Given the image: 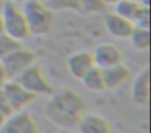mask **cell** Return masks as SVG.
<instances>
[{
	"label": "cell",
	"instance_id": "obj_1",
	"mask_svg": "<svg viewBox=\"0 0 151 133\" xmlns=\"http://www.w3.org/2000/svg\"><path fill=\"white\" fill-rule=\"evenodd\" d=\"M85 108L84 100L77 92L65 89L51 96L46 105V116L57 128L73 130L84 116Z\"/></svg>",
	"mask_w": 151,
	"mask_h": 133
},
{
	"label": "cell",
	"instance_id": "obj_2",
	"mask_svg": "<svg viewBox=\"0 0 151 133\" xmlns=\"http://www.w3.org/2000/svg\"><path fill=\"white\" fill-rule=\"evenodd\" d=\"M30 34L44 36L53 29L55 24V12L42 0H26L22 3Z\"/></svg>",
	"mask_w": 151,
	"mask_h": 133
},
{
	"label": "cell",
	"instance_id": "obj_3",
	"mask_svg": "<svg viewBox=\"0 0 151 133\" xmlns=\"http://www.w3.org/2000/svg\"><path fill=\"white\" fill-rule=\"evenodd\" d=\"M3 22V32L21 43L30 36L25 15L19 3L7 0L0 11Z\"/></svg>",
	"mask_w": 151,
	"mask_h": 133
},
{
	"label": "cell",
	"instance_id": "obj_4",
	"mask_svg": "<svg viewBox=\"0 0 151 133\" xmlns=\"http://www.w3.org/2000/svg\"><path fill=\"white\" fill-rule=\"evenodd\" d=\"M9 80H15L27 69L35 65L36 54L30 49L19 46L1 60Z\"/></svg>",
	"mask_w": 151,
	"mask_h": 133
},
{
	"label": "cell",
	"instance_id": "obj_5",
	"mask_svg": "<svg viewBox=\"0 0 151 133\" xmlns=\"http://www.w3.org/2000/svg\"><path fill=\"white\" fill-rule=\"evenodd\" d=\"M22 86L34 96L52 95L53 87L44 71L37 65H33L15 79Z\"/></svg>",
	"mask_w": 151,
	"mask_h": 133
},
{
	"label": "cell",
	"instance_id": "obj_6",
	"mask_svg": "<svg viewBox=\"0 0 151 133\" xmlns=\"http://www.w3.org/2000/svg\"><path fill=\"white\" fill-rule=\"evenodd\" d=\"M0 133H38V128L33 116L23 110L6 116L0 126Z\"/></svg>",
	"mask_w": 151,
	"mask_h": 133
},
{
	"label": "cell",
	"instance_id": "obj_7",
	"mask_svg": "<svg viewBox=\"0 0 151 133\" xmlns=\"http://www.w3.org/2000/svg\"><path fill=\"white\" fill-rule=\"evenodd\" d=\"M93 63L96 68L104 70L112 65L123 63V51L113 43H101L91 52Z\"/></svg>",
	"mask_w": 151,
	"mask_h": 133
},
{
	"label": "cell",
	"instance_id": "obj_8",
	"mask_svg": "<svg viewBox=\"0 0 151 133\" xmlns=\"http://www.w3.org/2000/svg\"><path fill=\"white\" fill-rule=\"evenodd\" d=\"M2 89L9 99L14 112L25 110L36 99V96L28 92L16 80H9Z\"/></svg>",
	"mask_w": 151,
	"mask_h": 133
},
{
	"label": "cell",
	"instance_id": "obj_9",
	"mask_svg": "<svg viewBox=\"0 0 151 133\" xmlns=\"http://www.w3.org/2000/svg\"><path fill=\"white\" fill-rule=\"evenodd\" d=\"M93 67L95 65L92 54L87 51H78L73 53L66 60V69L69 75L77 80H81Z\"/></svg>",
	"mask_w": 151,
	"mask_h": 133
},
{
	"label": "cell",
	"instance_id": "obj_10",
	"mask_svg": "<svg viewBox=\"0 0 151 133\" xmlns=\"http://www.w3.org/2000/svg\"><path fill=\"white\" fill-rule=\"evenodd\" d=\"M101 72H103L105 89L108 91H114L123 86L132 76V71L129 67L124 63L104 69L101 70Z\"/></svg>",
	"mask_w": 151,
	"mask_h": 133
},
{
	"label": "cell",
	"instance_id": "obj_11",
	"mask_svg": "<svg viewBox=\"0 0 151 133\" xmlns=\"http://www.w3.org/2000/svg\"><path fill=\"white\" fill-rule=\"evenodd\" d=\"M105 27L112 36L125 40L129 39L132 30L134 29V24L118 14L111 13L105 17Z\"/></svg>",
	"mask_w": 151,
	"mask_h": 133
},
{
	"label": "cell",
	"instance_id": "obj_12",
	"mask_svg": "<svg viewBox=\"0 0 151 133\" xmlns=\"http://www.w3.org/2000/svg\"><path fill=\"white\" fill-rule=\"evenodd\" d=\"M132 101L138 105H146L150 98V73L149 69H143L136 76L130 89Z\"/></svg>",
	"mask_w": 151,
	"mask_h": 133
},
{
	"label": "cell",
	"instance_id": "obj_13",
	"mask_svg": "<svg viewBox=\"0 0 151 133\" xmlns=\"http://www.w3.org/2000/svg\"><path fill=\"white\" fill-rule=\"evenodd\" d=\"M77 129L79 133H114L107 118L96 113H85Z\"/></svg>",
	"mask_w": 151,
	"mask_h": 133
},
{
	"label": "cell",
	"instance_id": "obj_14",
	"mask_svg": "<svg viewBox=\"0 0 151 133\" xmlns=\"http://www.w3.org/2000/svg\"><path fill=\"white\" fill-rule=\"evenodd\" d=\"M114 5H115V12L114 13L129 20L134 24L136 23L138 18L143 13V11L145 9H148V7H142L139 2L129 1V0H119Z\"/></svg>",
	"mask_w": 151,
	"mask_h": 133
},
{
	"label": "cell",
	"instance_id": "obj_15",
	"mask_svg": "<svg viewBox=\"0 0 151 133\" xmlns=\"http://www.w3.org/2000/svg\"><path fill=\"white\" fill-rule=\"evenodd\" d=\"M80 81L88 91L93 92V93H99V92L106 91L103 72L101 69L96 68V67H93L90 71H88L87 74Z\"/></svg>",
	"mask_w": 151,
	"mask_h": 133
},
{
	"label": "cell",
	"instance_id": "obj_16",
	"mask_svg": "<svg viewBox=\"0 0 151 133\" xmlns=\"http://www.w3.org/2000/svg\"><path fill=\"white\" fill-rule=\"evenodd\" d=\"M128 40L132 46L138 51H147L150 47V30L148 28H142L134 26Z\"/></svg>",
	"mask_w": 151,
	"mask_h": 133
},
{
	"label": "cell",
	"instance_id": "obj_17",
	"mask_svg": "<svg viewBox=\"0 0 151 133\" xmlns=\"http://www.w3.org/2000/svg\"><path fill=\"white\" fill-rule=\"evenodd\" d=\"M53 12L79 11V0H45Z\"/></svg>",
	"mask_w": 151,
	"mask_h": 133
},
{
	"label": "cell",
	"instance_id": "obj_18",
	"mask_svg": "<svg viewBox=\"0 0 151 133\" xmlns=\"http://www.w3.org/2000/svg\"><path fill=\"white\" fill-rule=\"evenodd\" d=\"M21 46V43L12 39L4 32L0 33V60H2L7 54Z\"/></svg>",
	"mask_w": 151,
	"mask_h": 133
},
{
	"label": "cell",
	"instance_id": "obj_19",
	"mask_svg": "<svg viewBox=\"0 0 151 133\" xmlns=\"http://www.w3.org/2000/svg\"><path fill=\"white\" fill-rule=\"evenodd\" d=\"M104 0H79V11L84 14H96L105 9Z\"/></svg>",
	"mask_w": 151,
	"mask_h": 133
},
{
	"label": "cell",
	"instance_id": "obj_20",
	"mask_svg": "<svg viewBox=\"0 0 151 133\" xmlns=\"http://www.w3.org/2000/svg\"><path fill=\"white\" fill-rule=\"evenodd\" d=\"M0 111L2 112L5 116H9V114L14 112L3 89H0Z\"/></svg>",
	"mask_w": 151,
	"mask_h": 133
},
{
	"label": "cell",
	"instance_id": "obj_21",
	"mask_svg": "<svg viewBox=\"0 0 151 133\" xmlns=\"http://www.w3.org/2000/svg\"><path fill=\"white\" fill-rule=\"evenodd\" d=\"M9 80V76H7L6 72H5V69H4V67H3L2 63L0 60V89H2V87L4 86V84Z\"/></svg>",
	"mask_w": 151,
	"mask_h": 133
},
{
	"label": "cell",
	"instance_id": "obj_22",
	"mask_svg": "<svg viewBox=\"0 0 151 133\" xmlns=\"http://www.w3.org/2000/svg\"><path fill=\"white\" fill-rule=\"evenodd\" d=\"M119 0H104V2H105V4H115L116 2H118Z\"/></svg>",
	"mask_w": 151,
	"mask_h": 133
},
{
	"label": "cell",
	"instance_id": "obj_23",
	"mask_svg": "<svg viewBox=\"0 0 151 133\" xmlns=\"http://www.w3.org/2000/svg\"><path fill=\"white\" fill-rule=\"evenodd\" d=\"M5 118H6V116H5L4 114L2 113V112L0 111V126H1V124H2V123L4 122Z\"/></svg>",
	"mask_w": 151,
	"mask_h": 133
},
{
	"label": "cell",
	"instance_id": "obj_24",
	"mask_svg": "<svg viewBox=\"0 0 151 133\" xmlns=\"http://www.w3.org/2000/svg\"><path fill=\"white\" fill-rule=\"evenodd\" d=\"M3 32V22H2V17H1V14H0V33Z\"/></svg>",
	"mask_w": 151,
	"mask_h": 133
},
{
	"label": "cell",
	"instance_id": "obj_25",
	"mask_svg": "<svg viewBox=\"0 0 151 133\" xmlns=\"http://www.w3.org/2000/svg\"><path fill=\"white\" fill-rule=\"evenodd\" d=\"M7 0H0V11H1V9L3 7V5H4V3L6 2Z\"/></svg>",
	"mask_w": 151,
	"mask_h": 133
},
{
	"label": "cell",
	"instance_id": "obj_26",
	"mask_svg": "<svg viewBox=\"0 0 151 133\" xmlns=\"http://www.w3.org/2000/svg\"><path fill=\"white\" fill-rule=\"evenodd\" d=\"M9 1H13V2H16V3H23L26 0H9Z\"/></svg>",
	"mask_w": 151,
	"mask_h": 133
},
{
	"label": "cell",
	"instance_id": "obj_27",
	"mask_svg": "<svg viewBox=\"0 0 151 133\" xmlns=\"http://www.w3.org/2000/svg\"><path fill=\"white\" fill-rule=\"evenodd\" d=\"M129 1H134V2H139L140 0H129Z\"/></svg>",
	"mask_w": 151,
	"mask_h": 133
}]
</instances>
